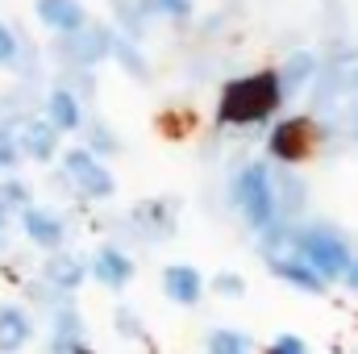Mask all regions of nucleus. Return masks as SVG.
<instances>
[{
    "instance_id": "nucleus-1",
    "label": "nucleus",
    "mask_w": 358,
    "mask_h": 354,
    "mask_svg": "<svg viewBox=\"0 0 358 354\" xmlns=\"http://www.w3.org/2000/svg\"><path fill=\"white\" fill-rule=\"evenodd\" d=\"M287 104V96L279 88L275 67H259L246 76H234L221 84L217 96V125L221 129H255L275 121V113Z\"/></svg>"
},
{
    "instance_id": "nucleus-2",
    "label": "nucleus",
    "mask_w": 358,
    "mask_h": 354,
    "mask_svg": "<svg viewBox=\"0 0 358 354\" xmlns=\"http://www.w3.org/2000/svg\"><path fill=\"white\" fill-rule=\"evenodd\" d=\"M225 204L229 213L259 238L271 225H279V200H275V163L246 159L225 179Z\"/></svg>"
},
{
    "instance_id": "nucleus-3",
    "label": "nucleus",
    "mask_w": 358,
    "mask_h": 354,
    "mask_svg": "<svg viewBox=\"0 0 358 354\" xmlns=\"http://www.w3.org/2000/svg\"><path fill=\"white\" fill-rule=\"evenodd\" d=\"M292 246H296V255L313 267L325 283H342L346 271H350L355 259H358L350 234H346L342 225L325 221V217H304V221H296V225H292Z\"/></svg>"
},
{
    "instance_id": "nucleus-4",
    "label": "nucleus",
    "mask_w": 358,
    "mask_h": 354,
    "mask_svg": "<svg viewBox=\"0 0 358 354\" xmlns=\"http://www.w3.org/2000/svg\"><path fill=\"white\" fill-rule=\"evenodd\" d=\"M113 42H117V25L92 17L80 34L50 38V59H55L59 71H71V67L100 71V63H113Z\"/></svg>"
},
{
    "instance_id": "nucleus-5",
    "label": "nucleus",
    "mask_w": 358,
    "mask_h": 354,
    "mask_svg": "<svg viewBox=\"0 0 358 354\" xmlns=\"http://www.w3.org/2000/svg\"><path fill=\"white\" fill-rule=\"evenodd\" d=\"M59 176L67 179L71 196H80L84 204H104V200L117 196V171H113L104 159L88 155L80 142L63 146V155H59Z\"/></svg>"
},
{
    "instance_id": "nucleus-6",
    "label": "nucleus",
    "mask_w": 358,
    "mask_h": 354,
    "mask_svg": "<svg viewBox=\"0 0 358 354\" xmlns=\"http://www.w3.org/2000/svg\"><path fill=\"white\" fill-rule=\"evenodd\" d=\"M17 229L21 238L42 250V255H55V250H67L71 246V234H76V217L59 204H29L21 217H17Z\"/></svg>"
},
{
    "instance_id": "nucleus-7",
    "label": "nucleus",
    "mask_w": 358,
    "mask_h": 354,
    "mask_svg": "<svg viewBox=\"0 0 358 354\" xmlns=\"http://www.w3.org/2000/svg\"><path fill=\"white\" fill-rule=\"evenodd\" d=\"M313 150H317V125H313V117H279V121H271L267 155H263L267 163L296 167V163L313 159Z\"/></svg>"
},
{
    "instance_id": "nucleus-8",
    "label": "nucleus",
    "mask_w": 358,
    "mask_h": 354,
    "mask_svg": "<svg viewBox=\"0 0 358 354\" xmlns=\"http://www.w3.org/2000/svg\"><path fill=\"white\" fill-rule=\"evenodd\" d=\"M125 229L134 242L142 246H159V242H171L179 229V213H176V200H163V196H146L138 200L125 217Z\"/></svg>"
},
{
    "instance_id": "nucleus-9",
    "label": "nucleus",
    "mask_w": 358,
    "mask_h": 354,
    "mask_svg": "<svg viewBox=\"0 0 358 354\" xmlns=\"http://www.w3.org/2000/svg\"><path fill=\"white\" fill-rule=\"evenodd\" d=\"M88 275L96 288L121 296L134 279H138V259H134V246H121V242H100L96 250H88Z\"/></svg>"
},
{
    "instance_id": "nucleus-10",
    "label": "nucleus",
    "mask_w": 358,
    "mask_h": 354,
    "mask_svg": "<svg viewBox=\"0 0 358 354\" xmlns=\"http://www.w3.org/2000/svg\"><path fill=\"white\" fill-rule=\"evenodd\" d=\"M46 354H96L88 321L76 300H63L55 313H46Z\"/></svg>"
},
{
    "instance_id": "nucleus-11",
    "label": "nucleus",
    "mask_w": 358,
    "mask_h": 354,
    "mask_svg": "<svg viewBox=\"0 0 358 354\" xmlns=\"http://www.w3.org/2000/svg\"><path fill=\"white\" fill-rule=\"evenodd\" d=\"M38 279L50 288V292H59V296H67V300H76L80 292H84V283H88V255L84 250H76V246H67V250H55V255H42V263H38Z\"/></svg>"
},
{
    "instance_id": "nucleus-12",
    "label": "nucleus",
    "mask_w": 358,
    "mask_h": 354,
    "mask_svg": "<svg viewBox=\"0 0 358 354\" xmlns=\"http://www.w3.org/2000/svg\"><path fill=\"white\" fill-rule=\"evenodd\" d=\"M17 150H21V159L34 163V167H55L59 155H63V134H59L42 113H34V117L17 121Z\"/></svg>"
},
{
    "instance_id": "nucleus-13",
    "label": "nucleus",
    "mask_w": 358,
    "mask_h": 354,
    "mask_svg": "<svg viewBox=\"0 0 358 354\" xmlns=\"http://www.w3.org/2000/svg\"><path fill=\"white\" fill-rule=\"evenodd\" d=\"M159 292L176 309H200L204 296H208V275L196 263H183V259L163 263V271H159Z\"/></svg>"
},
{
    "instance_id": "nucleus-14",
    "label": "nucleus",
    "mask_w": 358,
    "mask_h": 354,
    "mask_svg": "<svg viewBox=\"0 0 358 354\" xmlns=\"http://www.w3.org/2000/svg\"><path fill=\"white\" fill-rule=\"evenodd\" d=\"M88 113H92V108L71 88H63L59 80H50V84H46V96H42V117H46L63 138H76V134L84 129Z\"/></svg>"
},
{
    "instance_id": "nucleus-15",
    "label": "nucleus",
    "mask_w": 358,
    "mask_h": 354,
    "mask_svg": "<svg viewBox=\"0 0 358 354\" xmlns=\"http://www.w3.org/2000/svg\"><path fill=\"white\" fill-rule=\"evenodd\" d=\"M38 338V313L25 300H0V354H25Z\"/></svg>"
},
{
    "instance_id": "nucleus-16",
    "label": "nucleus",
    "mask_w": 358,
    "mask_h": 354,
    "mask_svg": "<svg viewBox=\"0 0 358 354\" xmlns=\"http://www.w3.org/2000/svg\"><path fill=\"white\" fill-rule=\"evenodd\" d=\"M29 8H34V21H38L50 38L80 34L92 21V8L84 0H29Z\"/></svg>"
},
{
    "instance_id": "nucleus-17",
    "label": "nucleus",
    "mask_w": 358,
    "mask_h": 354,
    "mask_svg": "<svg viewBox=\"0 0 358 354\" xmlns=\"http://www.w3.org/2000/svg\"><path fill=\"white\" fill-rule=\"evenodd\" d=\"M321 55L317 50H308V46H300V50H292V55H283V63L275 67V76H279V88L283 96L292 100V96H300V92H308L317 84V76H321Z\"/></svg>"
},
{
    "instance_id": "nucleus-18",
    "label": "nucleus",
    "mask_w": 358,
    "mask_h": 354,
    "mask_svg": "<svg viewBox=\"0 0 358 354\" xmlns=\"http://www.w3.org/2000/svg\"><path fill=\"white\" fill-rule=\"evenodd\" d=\"M76 142H80L88 155L104 159V163H113V159L125 155V138H121V129H117L104 113H96V108L88 113V121H84V129L76 134Z\"/></svg>"
},
{
    "instance_id": "nucleus-19",
    "label": "nucleus",
    "mask_w": 358,
    "mask_h": 354,
    "mask_svg": "<svg viewBox=\"0 0 358 354\" xmlns=\"http://www.w3.org/2000/svg\"><path fill=\"white\" fill-rule=\"evenodd\" d=\"M263 267H267L271 279H279V283L292 288V292H304V296H325V292H329V283L304 263L300 255H279V259H267Z\"/></svg>"
},
{
    "instance_id": "nucleus-20",
    "label": "nucleus",
    "mask_w": 358,
    "mask_h": 354,
    "mask_svg": "<svg viewBox=\"0 0 358 354\" xmlns=\"http://www.w3.org/2000/svg\"><path fill=\"white\" fill-rule=\"evenodd\" d=\"M275 200H279V221L308 217V183L296 167H275Z\"/></svg>"
},
{
    "instance_id": "nucleus-21",
    "label": "nucleus",
    "mask_w": 358,
    "mask_h": 354,
    "mask_svg": "<svg viewBox=\"0 0 358 354\" xmlns=\"http://www.w3.org/2000/svg\"><path fill=\"white\" fill-rule=\"evenodd\" d=\"M113 63H117L121 76H129L134 84H150V80H155L150 55L142 50V42H134V38H125V34H117V42H113Z\"/></svg>"
},
{
    "instance_id": "nucleus-22",
    "label": "nucleus",
    "mask_w": 358,
    "mask_h": 354,
    "mask_svg": "<svg viewBox=\"0 0 358 354\" xmlns=\"http://www.w3.org/2000/svg\"><path fill=\"white\" fill-rule=\"evenodd\" d=\"M200 354H259L255 338L238 325H213L200 338Z\"/></svg>"
},
{
    "instance_id": "nucleus-23",
    "label": "nucleus",
    "mask_w": 358,
    "mask_h": 354,
    "mask_svg": "<svg viewBox=\"0 0 358 354\" xmlns=\"http://www.w3.org/2000/svg\"><path fill=\"white\" fill-rule=\"evenodd\" d=\"M29 204H38V200H34V183H29V179L21 176V171H17V176H0V213H4V217H13V221H17Z\"/></svg>"
},
{
    "instance_id": "nucleus-24",
    "label": "nucleus",
    "mask_w": 358,
    "mask_h": 354,
    "mask_svg": "<svg viewBox=\"0 0 358 354\" xmlns=\"http://www.w3.org/2000/svg\"><path fill=\"white\" fill-rule=\"evenodd\" d=\"M113 334L121 342H129V346H150V325H146V317L134 304H117L113 309Z\"/></svg>"
},
{
    "instance_id": "nucleus-25",
    "label": "nucleus",
    "mask_w": 358,
    "mask_h": 354,
    "mask_svg": "<svg viewBox=\"0 0 358 354\" xmlns=\"http://www.w3.org/2000/svg\"><path fill=\"white\" fill-rule=\"evenodd\" d=\"M55 80L63 84V88H71L88 108H96V100H100V71H84V67H71V71H55Z\"/></svg>"
},
{
    "instance_id": "nucleus-26",
    "label": "nucleus",
    "mask_w": 358,
    "mask_h": 354,
    "mask_svg": "<svg viewBox=\"0 0 358 354\" xmlns=\"http://www.w3.org/2000/svg\"><path fill=\"white\" fill-rule=\"evenodd\" d=\"M155 4V17L171 29H187L196 21V0H150Z\"/></svg>"
},
{
    "instance_id": "nucleus-27",
    "label": "nucleus",
    "mask_w": 358,
    "mask_h": 354,
    "mask_svg": "<svg viewBox=\"0 0 358 354\" xmlns=\"http://www.w3.org/2000/svg\"><path fill=\"white\" fill-rule=\"evenodd\" d=\"M25 167L21 150H17V125L0 117V176H17Z\"/></svg>"
},
{
    "instance_id": "nucleus-28",
    "label": "nucleus",
    "mask_w": 358,
    "mask_h": 354,
    "mask_svg": "<svg viewBox=\"0 0 358 354\" xmlns=\"http://www.w3.org/2000/svg\"><path fill=\"white\" fill-rule=\"evenodd\" d=\"M208 296H217V300H242L246 296V275L242 271H217V275H208Z\"/></svg>"
},
{
    "instance_id": "nucleus-29",
    "label": "nucleus",
    "mask_w": 358,
    "mask_h": 354,
    "mask_svg": "<svg viewBox=\"0 0 358 354\" xmlns=\"http://www.w3.org/2000/svg\"><path fill=\"white\" fill-rule=\"evenodd\" d=\"M17 55H21V25L0 17V71H13Z\"/></svg>"
},
{
    "instance_id": "nucleus-30",
    "label": "nucleus",
    "mask_w": 358,
    "mask_h": 354,
    "mask_svg": "<svg viewBox=\"0 0 358 354\" xmlns=\"http://www.w3.org/2000/svg\"><path fill=\"white\" fill-rule=\"evenodd\" d=\"M263 354H313V346L300 338V334H292V330H283V334H275L267 346H263Z\"/></svg>"
},
{
    "instance_id": "nucleus-31",
    "label": "nucleus",
    "mask_w": 358,
    "mask_h": 354,
    "mask_svg": "<svg viewBox=\"0 0 358 354\" xmlns=\"http://www.w3.org/2000/svg\"><path fill=\"white\" fill-rule=\"evenodd\" d=\"M342 288H346V292H355V296H358V259H355V267L346 271V279H342Z\"/></svg>"
},
{
    "instance_id": "nucleus-32",
    "label": "nucleus",
    "mask_w": 358,
    "mask_h": 354,
    "mask_svg": "<svg viewBox=\"0 0 358 354\" xmlns=\"http://www.w3.org/2000/svg\"><path fill=\"white\" fill-rule=\"evenodd\" d=\"M346 92H350V96H358V63L346 71Z\"/></svg>"
},
{
    "instance_id": "nucleus-33",
    "label": "nucleus",
    "mask_w": 358,
    "mask_h": 354,
    "mask_svg": "<svg viewBox=\"0 0 358 354\" xmlns=\"http://www.w3.org/2000/svg\"><path fill=\"white\" fill-rule=\"evenodd\" d=\"M8 221H13V217L0 213V250H4V242H8Z\"/></svg>"
},
{
    "instance_id": "nucleus-34",
    "label": "nucleus",
    "mask_w": 358,
    "mask_h": 354,
    "mask_svg": "<svg viewBox=\"0 0 358 354\" xmlns=\"http://www.w3.org/2000/svg\"><path fill=\"white\" fill-rule=\"evenodd\" d=\"M146 354H159V351H155V346H146Z\"/></svg>"
},
{
    "instance_id": "nucleus-35",
    "label": "nucleus",
    "mask_w": 358,
    "mask_h": 354,
    "mask_svg": "<svg viewBox=\"0 0 358 354\" xmlns=\"http://www.w3.org/2000/svg\"><path fill=\"white\" fill-rule=\"evenodd\" d=\"M350 354H358V346H355V351H350Z\"/></svg>"
}]
</instances>
